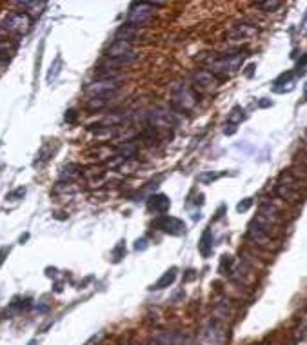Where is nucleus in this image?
Instances as JSON below:
<instances>
[{"instance_id":"nucleus-5","label":"nucleus","mask_w":307,"mask_h":345,"mask_svg":"<svg viewBox=\"0 0 307 345\" xmlns=\"http://www.w3.org/2000/svg\"><path fill=\"white\" fill-rule=\"evenodd\" d=\"M153 227H156L166 234H171V236H180V234L186 233V224L180 218L169 217V214H162V217L156 218L153 222Z\"/></svg>"},{"instance_id":"nucleus-1","label":"nucleus","mask_w":307,"mask_h":345,"mask_svg":"<svg viewBox=\"0 0 307 345\" xmlns=\"http://www.w3.org/2000/svg\"><path fill=\"white\" fill-rule=\"evenodd\" d=\"M171 104L175 107L176 113L183 115V113H189L196 107L198 104V97L193 88L186 84H175L171 89Z\"/></svg>"},{"instance_id":"nucleus-15","label":"nucleus","mask_w":307,"mask_h":345,"mask_svg":"<svg viewBox=\"0 0 307 345\" xmlns=\"http://www.w3.org/2000/svg\"><path fill=\"white\" fill-rule=\"evenodd\" d=\"M258 9H263L265 13H273L276 11V9H280L283 6V2H258V4H255Z\"/></svg>"},{"instance_id":"nucleus-18","label":"nucleus","mask_w":307,"mask_h":345,"mask_svg":"<svg viewBox=\"0 0 307 345\" xmlns=\"http://www.w3.org/2000/svg\"><path fill=\"white\" fill-rule=\"evenodd\" d=\"M251 205H253L251 198H245V200H242L238 205H236V211H238V213H245V211H248V209L251 207Z\"/></svg>"},{"instance_id":"nucleus-7","label":"nucleus","mask_w":307,"mask_h":345,"mask_svg":"<svg viewBox=\"0 0 307 345\" xmlns=\"http://www.w3.org/2000/svg\"><path fill=\"white\" fill-rule=\"evenodd\" d=\"M118 88H120V84L115 80V78H102V80H96V82H93V84H89L88 88H86V93L91 95L93 98L109 97V95L115 93Z\"/></svg>"},{"instance_id":"nucleus-19","label":"nucleus","mask_w":307,"mask_h":345,"mask_svg":"<svg viewBox=\"0 0 307 345\" xmlns=\"http://www.w3.org/2000/svg\"><path fill=\"white\" fill-rule=\"evenodd\" d=\"M305 66H307V53H303L302 58H300L298 64H296V73H303V71H305Z\"/></svg>"},{"instance_id":"nucleus-21","label":"nucleus","mask_w":307,"mask_h":345,"mask_svg":"<svg viewBox=\"0 0 307 345\" xmlns=\"http://www.w3.org/2000/svg\"><path fill=\"white\" fill-rule=\"evenodd\" d=\"M22 195H26V187H20V189H16L15 193L8 195V200L9 198H18V197H22Z\"/></svg>"},{"instance_id":"nucleus-11","label":"nucleus","mask_w":307,"mask_h":345,"mask_svg":"<svg viewBox=\"0 0 307 345\" xmlns=\"http://www.w3.org/2000/svg\"><path fill=\"white\" fill-rule=\"evenodd\" d=\"M175 280H176V267H171V269L166 271V273H163V276L160 278V280L156 282L155 285H153V289L162 291V289H166V287H169V285L175 284Z\"/></svg>"},{"instance_id":"nucleus-20","label":"nucleus","mask_w":307,"mask_h":345,"mask_svg":"<svg viewBox=\"0 0 307 345\" xmlns=\"http://www.w3.org/2000/svg\"><path fill=\"white\" fill-rule=\"evenodd\" d=\"M146 247H148V238H142V240H136V245H135V249H136V251H144Z\"/></svg>"},{"instance_id":"nucleus-27","label":"nucleus","mask_w":307,"mask_h":345,"mask_svg":"<svg viewBox=\"0 0 307 345\" xmlns=\"http://www.w3.org/2000/svg\"><path fill=\"white\" fill-rule=\"evenodd\" d=\"M303 97H305V100H307V84H305V88H303Z\"/></svg>"},{"instance_id":"nucleus-24","label":"nucleus","mask_w":307,"mask_h":345,"mask_svg":"<svg viewBox=\"0 0 307 345\" xmlns=\"http://www.w3.org/2000/svg\"><path fill=\"white\" fill-rule=\"evenodd\" d=\"M8 253H9V249H8V247H6V249H0V265L4 264L6 256H8Z\"/></svg>"},{"instance_id":"nucleus-26","label":"nucleus","mask_w":307,"mask_h":345,"mask_svg":"<svg viewBox=\"0 0 307 345\" xmlns=\"http://www.w3.org/2000/svg\"><path fill=\"white\" fill-rule=\"evenodd\" d=\"M253 69H255V66H249V68H248V73H245V75L251 76V75H253Z\"/></svg>"},{"instance_id":"nucleus-8","label":"nucleus","mask_w":307,"mask_h":345,"mask_svg":"<svg viewBox=\"0 0 307 345\" xmlns=\"http://www.w3.org/2000/svg\"><path fill=\"white\" fill-rule=\"evenodd\" d=\"M258 29L255 26H249V24H236L226 33V38L229 40H243V38H249V36L256 35Z\"/></svg>"},{"instance_id":"nucleus-4","label":"nucleus","mask_w":307,"mask_h":345,"mask_svg":"<svg viewBox=\"0 0 307 345\" xmlns=\"http://www.w3.org/2000/svg\"><path fill=\"white\" fill-rule=\"evenodd\" d=\"M6 31L15 33V35H26L31 29V16L24 11H15L9 13L6 16V20L2 22Z\"/></svg>"},{"instance_id":"nucleus-28","label":"nucleus","mask_w":307,"mask_h":345,"mask_svg":"<svg viewBox=\"0 0 307 345\" xmlns=\"http://www.w3.org/2000/svg\"><path fill=\"white\" fill-rule=\"evenodd\" d=\"M28 345H36V341H35V340H31V341H29Z\"/></svg>"},{"instance_id":"nucleus-3","label":"nucleus","mask_w":307,"mask_h":345,"mask_svg":"<svg viewBox=\"0 0 307 345\" xmlns=\"http://www.w3.org/2000/svg\"><path fill=\"white\" fill-rule=\"evenodd\" d=\"M248 242L249 244H255L258 249H265V251H275L276 249V240L269 231L258 225L256 222H253L248 229Z\"/></svg>"},{"instance_id":"nucleus-12","label":"nucleus","mask_w":307,"mask_h":345,"mask_svg":"<svg viewBox=\"0 0 307 345\" xmlns=\"http://www.w3.org/2000/svg\"><path fill=\"white\" fill-rule=\"evenodd\" d=\"M16 51V44L9 40H0V62H9Z\"/></svg>"},{"instance_id":"nucleus-6","label":"nucleus","mask_w":307,"mask_h":345,"mask_svg":"<svg viewBox=\"0 0 307 345\" xmlns=\"http://www.w3.org/2000/svg\"><path fill=\"white\" fill-rule=\"evenodd\" d=\"M218 76L213 75L209 69H196L193 73V84L196 91H213L218 85Z\"/></svg>"},{"instance_id":"nucleus-10","label":"nucleus","mask_w":307,"mask_h":345,"mask_svg":"<svg viewBox=\"0 0 307 345\" xmlns=\"http://www.w3.org/2000/svg\"><path fill=\"white\" fill-rule=\"evenodd\" d=\"M198 251L203 258H208L209 254L213 253V231L211 229H206L198 242Z\"/></svg>"},{"instance_id":"nucleus-2","label":"nucleus","mask_w":307,"mask_h":345,"mask_svg":"<svg viewBox=\"0 0 307 345\" xmlns=\"http://www.w3.org/2000/svg\"><path fill=\"white\" fill-rule=\"evenodd\" d=\"M155 9L156 4H148V2H136V4L131 6L128 13V18H126V24L133 29H138V28H144L146 24H149L153 16H155Z\"/></svg>"},{"instance_id":"nucleus-13","label":"nucleus","mask_w":307,"mask_h":345,"mask_svg":"<svg viewBox=\"0 0 307 345\" xmlns=\"http://www.w3.org/2000/svg\"><path fill=\"white\" fill-rule=\"evenodd\" d=\"M243 118H245V115H243V109L240 107V105H235V107L231 109V113L228 115V124L236 125V124H240Z\"/></svg>"},{"instance_id":"nucleus-25","label":"nucleus","mask_w":307,"mask_h":345,"mask_svg":"<svg viewBox=\"0 0 307 345\" xmlns=\"http://www.w3.org/2000/svg\"><path fill=\"white\" fill-rule=\"evenodd\" d=\"M273 105V100H260L258 102V107H271Z\"/></svg>"},{"instance_id":"nucleus-17","label":"nucleus","mask_w":307,"mask_h":345,"mask_svg":"<svg viewBox=\"0 0 307 345\" xmlns=\"http://www.w3.org/2000/svg\"><path fill=\"white\" fill-rule=\"evenodd\" d=\"M126 254V247H124V242H120L118 245H116V249L113 251V258H115V262H118L120 258Z\"/></svg>"},{"instance_id":"nucleus-23","label":"nucleus","mask_w":307,"mask_h":345,"mask_svg":"<svg viewBox=\"0 0 307 345\" xmlns=\"http://www.w3.org/2000/svg\"><path fill=\"white\" fill-rule=\"evenodd\" d=\"M223 133H226V135H235V133H236V125L228 124V125H226V129H223Z\"/></svg>"},{"instance_id":"nucleus-22","label":"nucleus","mask_w":307,"mask_h":345,"mask_svg":"<svg viewBox=\"0 0 307 345\" xmlns=\"http://www.w3.org/2000/svg\"><path fill=\"white\" fill-rule=\"evenodd\" d=\"M66 120H68V122H75L76 120V115H75V111H73V109H69V111L66 113Z\"/></svg>"},{"instance_id":"nucleus-16","label":"nucleus","mask_w":307,"mask_h":345,"mask_svg":"<svg viewBox=\"0 0 307 345\" xmlns=\"http://www.w3.org/2000/svg\"><path fill=\"white\" fill-rule=\"evenodd\" d=\"M293 76H295V73L293 71H288V73H282V75L278 76V78H276L275 80V91L276 89H280V85H283L285 84V82H288V84H293Z\"/></svg>"},{"instance_id":"nucleus-9","label":"nucleus","mask_w":307,"mask_h":345,"mask_svg":"<svg viewBox=\"0 0 307 345\" xmlns=\"http://www.w3.org/2000/svg\"><path fill=\"white\" fill-rule=\"evenodd\" d=\"M148 207L149 211H153V213L156 214H166L169 211V207H171V200H169V197H166V195L158 193V195H153V197H149L148 200Z\"/></svg>"},{"instance_id":"nucleus-14","label":"nucleus","mask_w":307,"mask_h":345,"mask_svg":"<svg viewBox=\"0 0 307 345\" xmlns=\"http://www.w3.org/2000/svg\"><path fill=\"white\" fill-rule=\"evenodd\" d=\"M118 153L122 158H131L136 155V145L133 142H126V144H122L118 147Z\"/></svg>"}]
</instances>
